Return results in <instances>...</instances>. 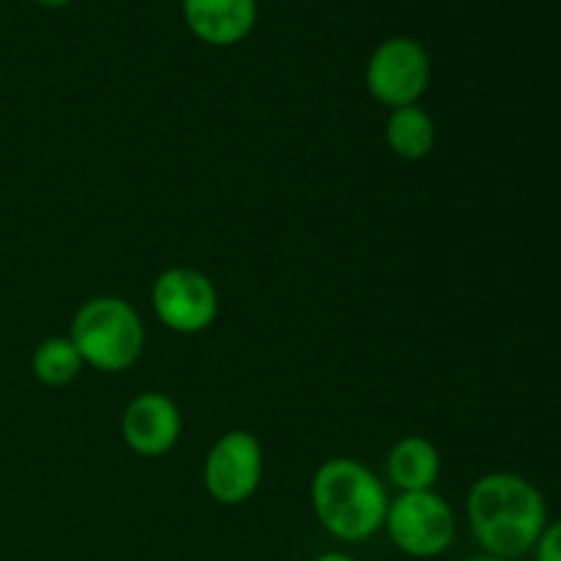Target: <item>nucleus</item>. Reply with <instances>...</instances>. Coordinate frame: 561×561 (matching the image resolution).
Masks as SVG:
<instances>
[{"mask_svg":"<svg viewBox=\"0 0 561 561\" xmlns=\"http://www.w3.org/2000/svg\"><path fill=\"white\" fill-rule=\"evenodd\" d=\"M466 518L488 557L513 561L535 551L548 526V507L531 480L513 471H493L469 488Z\"/></svg>","mask_w":561,"mask_h":561,"instance_id":"nucleus-1","label":"nucleus"},{"mask_svg":"<svg viewBox=\"0 0 561 561\" xmlns=\"http://www.w3.org/2000/svg\"><path fill=\"white\" fill-rule=\"evenodd\" d=\"M310 502L318 524L340 542H365L383 529L389 493L381 477L356 458H329L316 469Z\"/></svg>","mask_w":561,"mask_h":561,"instance_id":"nucleus-2","label":"nucleus"},{"mask_svg":"<svg viewBox=\"0 0 561 561\" xmlns=\"http://www.w3.org/2000/svg\"><path fill=\"white\" fill-rule=\"evenodd\" d=\"M69 340L82 365L99 373L131 370L146 351V323L121 296H93L71 318Z\"/></svg>","mask_w":561,"mask_h":561,"instance_id":"nucleus-3","label":"nucleus"},{"mask_svg":"<svg viewBox=\"0 0 561 561\" xmlns=\"http://www.w3.org/2000/svg\"><path fill=\"white\" fill-rule=\"evenodd\" d=\"M389 540L411 559H436L453 548L458 535L455 510L436 491L398 493L383 520Z\"/></svg>","mask_w":561,"mask_h":561,"instance_id":"nucleus-4","label":"nucleus"},{"mask_svg":"<svg viewBox=\"0 0 561 561\" xmlns=\"http://www.w3.org/2000/svg\"><path fill=\"white\" fill-rule=\"evenodd\" d=\"M431 55L416 38L409 36H394L378 44L365 69L370 96L392 110L420 104L431 85Z\"/></svg>","mask_w":561,"mask_h":561,"instance_id":"nucleus-5","label":"nucleus"},{"mask_svg":"<svg viewBox=\"0 0 561 561\" xmlns=\"http://www.w3.org/2000/svg\"><path fill=\"white\" fill-rule=\"evenodd\" d=\"M151 307L164 329L175 334H201L219 316V294L206 272L170 266L153 279Z\"/></svg>","mask_w":561,"mask_h":561,"instance_id":"nucleus-6","label":"nucleus"},{"mask_svg":"<svg viewBox=\"0 0 561 561\" xmlns=\"http://www.w3.org/2000/svg\"><path fill=\"white\" fill-rule=\"evenodd\" d=\"M263 482V447L255 433H222L203 460V485L222 507H239L250 502Z\"/></svg>","mask_w":561,"mask_h":561,"instance_id":"nucleus-7","label":"nucleus"},{"mask_svg":"<svg viewBox=\"0 0 561 561\" xmlns=\"http://www.w3.org/2000/svg\"><path fill=\"white\" fill-rule=\"evenodd\" d=\"M181 431H184V420H181L179 403L157 389L131 398L121 414L124 444L140 458H162L173 453Z\"/></svg>","mask_w":561,"mask_h":561,"instance_id":"nucleus-8","label":"nucleus"},{"mask_svg":"<svg viewBox=\"0 0 561 561\" xmlns=\"http://www.w3.org/2000/svg\"><path fill=\"white\" fill-rule=\"evenodd\" d=\"M181 14L192 36L211 47H233L255 27L257 0H181Z\"/></svg>","mask_w":561,"mask_h":561,"instance_id":"nucleus-9","label":"nucleus"},{"mask_svg":"<svg viewBox=\"0 0 561 561\" xmlns=\"http://www.w3.org/2000/svg\"><path fill=\"white\" fill-rule=\"evenodd\" d=\"M387 477L400 493L436 491L442 477V453L425 436H403L387 455Z\"/></svg>","mask_w":561,"mask_h":561,"instance_id":"nucleus-10","label":"nucleus"},{"mask_svg":"<svg viewBox=\"0 0 561 561\" xmlns=\"http://www.w3.org/2000/svg\"><path fill=\"white\" fill-rule=\"evenodd\" d=\"M389 151L405 162H422L436 148V121L420 104L398 107L387 118Z\"/></svg>","mask_w":561,"mask_h":561,"instance_id":"nucleus-11","label":"nucleus"},{"mask_svg":"<svg viewBox=\"0 0 561 561\" xmlns=\"http://www.w3.org/2000/svg\"><path fill=\"white\" fill-rule=\"evenodd\" d=\"M82 356L69 337H47L31 356V370L44 387H66L82 373Z\"/></svg>","mask_w":561,"mask_h":561,"instance_id":"nucleus-12","label":"nucleus"},{"mask_svg":"<svg viewBox=\"0 0 561 561\" xmlns=\"http://www.w3.org/2000/svg\"><path fill=\"white\" fill-rule=\"evenodd\" d=\"M531 553H535V561H561V518L542 529Z\"/></svg>","mask_w":561,"mask_h":561,"instance_id":"nucleus-13","label":"nucleus"},{"mask_svg":"<svg viewBox=\"0 0 561 561\" xmlns=\"http://www.w3.org/2000/svg\"><path fill=\"white\" fill-rule=\"evenodd\" d=\"M312 561H359V559L348 557V553L343 551H329V553H321V557H316Z\"/></svg>","mask_w":561,"mask_h":561,"instance_id":"nucleus-14","label":"nucleus"},{"mask_svg":"<svg viewBox=\"0 0 561 561\" xmlns=\"http://www.w3.org/2000/svg\"><path fill=\"white\" fill-rule=\"evenodd\" d=\"M33 3L44 5V9H60V5L71 3V0H33Z\"/></svg>","mask_w":561,"mask_h":561,"instance_id":"nucleus-15","label":"nucleus"},{"mask_svg":"<svg viewBox=\"0 0 561 561\" xmlns=\"http://www.w3.org/2000/svg\"><path fill=\"white\" fill-rule=\"evenodd\" d=\"M469 561H507V559H499V557H488V553H482V557H474Z\"/></svg>","mask_w":561,"mask_h":561,"instance_id":"nucleus-16","label":"nucleus"}]
</instances>
